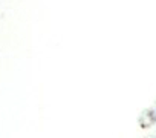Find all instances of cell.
Here are the masks:
<instances>
[{"label":"cell","mask_w":156,"mask_h":138,"mask_svg":"<svg viewBox=\"0 0 156 138\" xmlns=\"http://www.w3.org/2000/svg\"><path fill=\"white\" fill-rule=\"evenodd\" d=\"M156 123V111L154 109H147L142 112V115L139 117V126L142 129H148L150 126H153Z\"/></svg>","instance_id":"1"}]
</instances>
